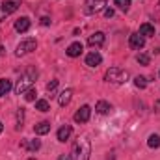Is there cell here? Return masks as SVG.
<instances>
[{
	"mask_svg": "<svg viewBox=\"0 0 160 160\" xmlns=\"http://www.w3.org/2000/svg\"><path fill=\"white\" fill-rule=\"evenodd\" d=\"M89 155H91V143L86 136L78 138L71 149V160H89Z\"/></svg>",
	"mask_w": 160,
	"mask_h": 160,
	"instance_id": "obj_1",
	"label": "cell"
},
{
	"mask_svg": "<svg viewBox=\"0 0 160 160\" xmlns=\"http://www.w3.org/2000/svg\"><path fill=\"white\" fill-rule=\"evenodd\" d=\"M36 78H38V69L28 67V69L22 73V77L19 78V82H17V86H15V93H17V95H22L24 91H28V89L32 88V84L36 82Z\"/></svg>",
	"mask_w": 160,
	"mask_h": 160,
	"instance_id": "obj_2",
	"label": "cell"
},
{
	"mask_svg": "<svg viewBox=\"0 0 160 160\" xmlns=\"http://www.w3.org/2000/svg\"><path fill=\"white\" fill-rule=\"evenodd\" d=\"M128 77H130L128 71L119 69V67H110V69L106 71V75H104L106 82H112V84H123V82L128 80Z\"/></svg>",
	"mask_w": 160,
	"mask_h": 160,
	"instance_id": "obj_3",
	"label": "cell"
},
{
	"mask_svg": "<svg viewBox=\"0 0 160 160\" xmlns=\"http://www.w3.org/2000/svg\"><path fill=\"white\" fill-rule=\"evenodd\" d=\"M38 48V41L34 39V38H28V39L21 41L19 45H17V50H15V56H24V54H30V52H34Z\"/></svg>",
	"mask_w": 160,
	"mask_h": 160,
	"instance_id": "obj_4",
	"label": "cell"
},
{
	"mask_svg": "<svg viewBox=\"0 0 160 160\" xmlns=\"http://www.w3.org/2000/svg\"><path fill=\"white\" fill-rule=\"evenodd\" d=\"M104 6H106V0H88L84 11L86 13H97V11L104 9Z\"/></svg>",
	"mask_w": 160,
	"mask_h": 160,
	"instance_id": "obj_5",
	"label": "cell"
},
{
	"mask_svg": "<svg viewBox=\"0 0 160 160\" xmlns=\"http://www.w3.org/2000/svg\"><path fill=\"white\" fill-rule=\"evenodd\" d=\"M128 47H130V48H134V50L143 48V47H145V38H143V36H140L138 32H136V34H130V38H128Z\"/></svg>",
	"mask_w": 160,
	"mask_h": 160,
	"instance_id": "obj_6",
	"label": "cell"
},
{
	"mask_svg": "<svg viewBox=\"0 0 160 160\" xmlns=\"http://www.w3.org/2000/svg\"><path fill=\"white\" fill-rule=\"evenodd\" d=\"M89 116H91V108H89L88 104H84L82 108L77 110V114H75V121H77V123H88V121H89Z\"/></svg>",
	"mask_w": 160,
	"mask_h": 160,
	"instance_id": "obj_7",
	"label": "cell"
},
{
	"mask_svg": "<svg viewBox=\"0 0 160 160\" xmlns=\"http://www.w3.org/2000/svg\"><path fill=\"white\" fill-rule=\"evenodd\" d=\"M82 50H84V45L80 43V41H75V43H71L69 47H67V56L69 58H77V56H80L82 54Z\"/></svg>",
	"mask_w": 160,
	"mask_h": 160,
	"instance_id": "obj_8",
	"label": "cell"
},
{
	"mask_svg": "<svg viewBox=\"0 0 160 160\" xmlns=\"http://www.w3.org/2000/svg\"><path fill=\"white\" fill-rule=\"evenodd\" d=\"M101 62H102V56L97 50H93L86 56V65H89V67H97V65H101Z\"/></svg>",
	"mask_w": 160,
	"mask_h": 160,
	"instance_id": "obj_9",
	"label": "cell"
},
{
	"mask_svg": "<svg viewBox=\"0 0 160 160\" xmlns=\"http://www.w3.org/2000/svg\"><path fill=\"white\" fill-rule=\"evenodd\" d=\"M19 6H21V2H19V0H4L2 9L6 11V15H11V13H15V11L19 9Z\"/></svg>",
	"mask_w": 160,
	"mask_h": 160,
	"instance_id": "obj_10",
	"label": "cell"
},
{
	"mask_svg": "<svg viewBox=\"0 0 160 160\" xmlns=\"http://www.w3.org/2000/svg\"><path fill=\"white\" fill-rule=\"evenodd\" d=\"M88 45L89 47H102L104 45V34L102 32H95L93 36L88 38Z\"/></svg>",
	"mask_w": 160,
	"mask_h": 160,
	"instance_id": "obj_11",
	"label": "cell"
},
{
	"mask_svg": "<svg viewBox=\"0 0 160 160\" xmlns=\"http://www.w3.org/2000/svg\"><path fill=\"white\" fill-rule=\"evenodd\" d=\"M71 97H73V89H63L62 93H60V97H58V104L60 106H67L69 102H71Z\"/></svg>",
	"mask_w": 160,
	"mask_h": 160,
	"instance_id": "obj_12",
	"label": "cell"
},
{
	"mask_svg": "<svg viewBox=\"0 0 160 160\" xmlns=\"http://www.w3.org/2000/svg\"><path fill=\"white\" fill-rule=\"evenodd\" d=\"M71 132H73L71 125H63V127L58 130V134H56L58 142H67V140H69V136H71Z\"/></svg>",
	"mask_w": 160,
	"mask_h": 160,
	"instance_id": "obj_13",
	"label": "cell"
},
{
	"mask_svg": "<svg viewBox=\"0 0 160 160\" xmlns=\"http://www.w3.org/2000/svg\"><path fill=\"white\" fill-rule=\"evenodd\" d=\"M21 147L22 149H28V151H38L41 147V140H22L21 142Z\"/></svg>",
	"mask_w": 160,
	"mask_h": 160,
	"instance_id": "obj_14",
	"label": "cell"
},
{
	"mask_svg": "<svg viewBox=\"0 0 160 160\" xmlns=\"http://www.w3.org/2000/svg\"><path fill=\"white\" fill-rule=\"evenodd\" d=\"M28 28H30V19H28V17H21V19L15 21V30H17V32L22 34V32H26Z\"/></svg>",
	"mask_w": 160,
	"mask_h": 160,
	"instance_id": "obj_15",
	"label": "cell"
},
{
	"mask_svg": "<svg viewBox=\"0 0 160 160\" xmlns=\"http://www.w3.org/2000/svg\"><path fill=\"white\" fill-rule=\"evenodd\" d=\"M138 34L143 36V38H153V36H155V26L149 24V22H143V24L140 26V32H138Z\"/></svg>",
	"mask_w": 160,
	"mask_h": 160,
	"instance_id": "obj_16",
	"label": "cell"
},
{
	"mask_svg": "<svg viewBox=\"0 0 160 160\" xmlns=\"http://www.w3.org/2000/svg\"><path fill=\"white\" fill-rule=\"evenodd\" d=\"M11 88H13V84H11L9 78H0V97L8 95L11 91Z\"/></svg>",
	"mask_w": 160,
	"mask_h": 160,
	"instance_id": "obj_17",
	"label": "cell"
},
{
	"mask_svg": "<svg viewBox=\"0 0 160 160\" xmlns=\"http://www.w3.org/2000/svg\"><path fill=\"white\" fill-rule=\"evenodd\" d=\"M110 110H112V104L106 102V101H99V102L95 104V112H97V114H108Z\"/></svg>",
	"mask_w": 160,
	"mask_h": 160,
	"instance_id": "obj_18",
	"label": "cell"
},
{
	"mask_svg": "<svg viewBox=\"0 0 160 160\" xmlns=\"http://www.w3.org/2000/svg\"><path fill=\"white\" fill-rule=\"evenodd\" d=\"M34 130H36V134L43 136V134L50 132V123H48V121H41V123H38V125L34 127Z\"/></svg>",
	"mask_w": 160,
	"mask_h": 160,
	"instance_id": "obj_19",
	"label": "cell"
},
{
	"mask_svg": "<svg viewBox=\"0 0 160 160\" xmlns=\"http://www.w3.org/2000/svg\"><path fill=\"white\" fill-rule=\"evenodd\" d=\"M147 145H149L151 149H158L160 147V136L158 134H151L149 140H147Z\"/></svg>",
	"mask_w": 160,
	"mask_h": 160,
	"instance_id": "obj_20",
	"label": "cell"
},
{
	"mask_svg": "<svg viewBox=\"0 0 160 160\" xmlns=\"http://www.w3.org/2000/svg\"><path fill=\"white\" fill-rule=\"evenodd\" d=\"M36 110H39V112H48V110H50V104H48V101H45V99L36 101Z\"/></svg>",
	"mask_w": 160,
	"mask_h": 160,
	"instance_id": "obj_21",
	"label": "cell"
},
{
	"mask_svg": "<svg viewBox=\"0 0 160 160\" xmlns=\"http://www.w3.org/2000/svg\"><path fill=\"white\" fill-rule=\"evenodd\" d=\"M136 62H138V63H142V65H149L151 58H149V54H145V52H140V54L136 56Z\"/></svg>",
	"mask_w": 160,
	"mask_h": 160,
	"instance_id": "obj_22",
	"label": "cell"
},
{
	"mask_svg": "<svg viewBox=\"0 0 160 160\" xmlns=\"http://www.w3.org/2000/svg\"><path fill=\"white\" fill-rule=\"evenodd\" d=\"M36 97H38V91H36L34 88H30L28 91H24V99H26L28 102H34V101H36Z\"/></svg>",
	"mask_w": 160,
	"mask_h": 160,
	"instance_id": "obj_23",
	"label": "cell"
},
{
	"mask_svg": "<svg viewBox=\"0 0 160 160\" xmlns=\"http://www.w3.org/2000/svg\"><path fill=\"white\" fill-rule=\"evenodd\" d=\"M134 86L140 88V89H145V88H147V78H145V77H136V78H134Z\"/></svg>",
	"mask_w": 160,
	"mask_h": 160,
	"instance_id": "obj_24",
	"label": "cell"
},
{
	"mask_svg": "<svg viewBox=\"0 0 160 160\" xmlns=\"http://www.w3.org/2000/svg\"><path fill=\"white\" fill-rule=\"evenodd\" d=\"M116 6L119 8L121 11H128V8H130V0H116Z\"/></svg>",
	"mask_w": 160,
	"mask_h": 160,
	"instance_id": "obj_25",
	"label": "cell"
},
{
	"mask_svg": "<svg viewBox=\"0 0 160 160\" xmlns=\"http://www.w3.org/2000/svg\"><path fill=\"white\" fill-rule=\"evenodd\" d=\"M22 118H24V110L19 108V114H17V130L22 127Z\"/></svg>",
	"mask_w": 160,
	"mask_h": 160,
	"instance_id": "obj_26",
	"label": "cell"
},
{
	"mask_svg": "<svg viewBox=\"0 0 160 160\" xmlns=\"http://www.w3.org/2000/svg\"><path fill=\"white\" fill-rule=\"evenodd\" d=\"M58 88V80H50L48 84H47V91H54Z\"/></svg>",
	"mask_w": 160,
	"mask_h": 160,
	"instance_id": "obj_27",
	"label": "cell"
},
{
	"mask_svg": "<svg viewBox=\"0 0 160 160\" xmlns=\"http://www.w3.org/2000/svg\"><path fill=\"white\" fill-rule=\"evenodd\" d=\"M104 17H108V19H110V17H114V9H112V8L104 9Z\"/></svg>",
	"mask_w": 160,
	"mask_h": 160,
	"instance_id": "obj_28",
	"label": "cell"
},
{
	"mask_svg": "<svg viewBox=\"0 0 160 160\" xmlns=\"http://www.w3.org/2000/svg\"><path fill=\"white\" fill-rule=\"evenodd\" d=\"M41 24H43V26H48V24H50V19H48V17H43V19H41Z\"/></svg>",
	"mask_w": 160,
	"mask_h": 160,
	"instance_id": "obj_29",
	"label": "cell"
},
{
	"mask_svg": "<svg viewBox=\"0 0 160 160\" xmlns=\"http://www.w3.org/2000/svg\"><path fill=\"white\" fill-rule=\"evenodd\" d=\"M6 17H8V15H6V11H4V9H2V6H0V22H2Z\"/></svg>",
	"mask_w": 160,
	"mask_h": 160,
	"instance_id": "obj_30",
	"label": "cell"
},
{
	"mask_svg": "<svg viewBox=\"0 0 160 160\" xmlns=\"http://www.w3.org/2000/svg\"><path fill=\"white\" fill-rule=\"evenodd\" d=\"M155 112H157V114H160V101H157V102H155Z\"/></svg>",
	"mask_w": 160,
	"mask_h": 160,
	"instance_id": "obj_31",
	"label": "cell"
},
{
	"mask_svg": "<svg viewBox=\"0 0 160 160\" xmlns=\"http://www.w3.org/2000/svg\"><path fill=\"white\" fill-rule=\"evenodd\" d=\"M58 160H71V157H69V155H60Z\"/></svg>",
	"mask_w": 160,
	"mask_h": 160,
	"instance_id": "obj_32",
	"label": "cell"
},
{
	"mask_svg": "<svg viewBox=\"0 0 160 160\" xmlns=\"http://www.w3.org/2000/svg\"><path fill=\"white\" fill-rule=\"evenodd\" d=\"M4 52H6V50H4V45H0V56H2Z\"/></svg>",
	"mask_w": 160,
	"mask_h": 160,
	"instance_id": "obj_33",
	"label": "cell"
},
{
	"mask_svg": "<svg viewBox=\"0 0 160 160\" xmlns=\"http://www.w3.org/2000/svg\"><path fill=\"white\" fill-rule=\"evenodd\" d=\"M2 130H4V125H2V121H0V132H2Z\"/></svg>",
	"mask_w": 160,
	"mask_h": 160,
	"instance_id": "obj_34",
	"label": "cell"
},
{
	"mask_svg": "<svg viewBox=\"0 0 160 160\" xmlns=\"http://www.w3.org/2000/svg\"><path fill=\"white\" fill-rule=\"evenodd\" d=\"M28 160H36V158H28Z\"/></svg>",
	"mask_w": 160,
	"mask_h": 160,
	"instance_id": "obj_35",
	"label": "cell"
},
{
	"mask_svg": "<svg viewBox=\"0 0 160 160\" xmlns=\"http://www.w3.org/2000/svg\"><path fill=\"white\" fill-rule=\"evenodd\" d=\"M158 75H160V73H158Z\"/></svg>",
	"mask_w": 160,
	"mask_h": 160,
	"instance_id": "obj_36",
	"label": "cell"
}]
</instances>
